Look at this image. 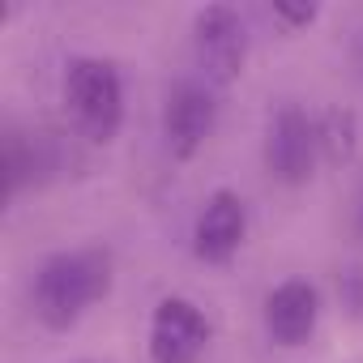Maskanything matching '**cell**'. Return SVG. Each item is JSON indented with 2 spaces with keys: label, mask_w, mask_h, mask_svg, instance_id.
Listing matches in <instances>:
<instances>
[{
  "label": "cell",
  "mask_w": 363,
  "mask_h": 363,
  "mask_svg": "<svg viewBox=\"0 0 363 363\" xmlns=\"http://www.w3.org/2000/svg\"><path fill=\"white\" fill-rule=\"evenodd\" d=\"M111 295V257L103 248H60L52 252L30 286V303L39 325L65 333L94 303Z\"/></svg>",
  "instance_id": "1"
},
{
  "label": "cell",
  "mask_w": 363,
  "mask_h": 363,
  "mask_svg": "<svg viewBox=\"0 0 363 363\" xmlns=\"http://www.w3.org/2000/svg\"><path fill=\"white\" fill-rule=\"evenodd\" d=\"M65 111L73 128L99 145L116 141L124 128V77L103 56H73L65 65Z\"/></svg>",
  "instance_id": "2"
},
{
  "label": "cell",
  "mask_w": 363,
  "mask_h": 363,
  "mask_svg": "<svg viewBox=\"0 0 363 363\" xmlns=\"http://www.w3.org/2000/svg\"><path fill=\"white\" fill-rule=\"evenodd\" d=\"M320 162V141H316V116L286 103L278 107V116L269 120L265 133V171L274 184L282 189H303L316 175Z\"/></svg>",
  "instance_id": "3"
},
{
  "label": "cell",
  "mask_w": 363,
  "mask_h": 363,
  "mask_svg": "<svg viewBox=\"0 0 363 363\" xmlns=\"http://www.w3.org/2000/svg\"><path fill=\"white\" fill-rule=\"evenodd\" d=\"M193 52H197V69L206 73V82L214 90L240 82V73L248 65V26H244L240 9L206 5L193 18Z\"/></svg>",
  "instance_id": "4"
},
{
  "label": "cell",
  "mask_w": 363,
  "mask_h": 363,
  "mask_svg": "<svg viewBox=\"0 0 363 363\" xmlns=\"http://www.w3.org/2000/svg\"><path fill=\"white\" fill-rule=\"evenodd\" d=\"M210 316L189 299V295H167L154 303L150 312V363H201V354L210 350Z\"/></svg>",
  "instance_id": "5"
},
{
  "label": "cell",
  "mask_w": 363,
  "mask_h": 363,
  "mask_svg": "<svg viewBox=\"0 0 363 363\" xmlns=\"http://www.w3.org/2000/svg\"><path fill=\"white\" fill-rule=\"evenodd\" d=\"M214 124H218V99H214L210 82H179L167 94L162 137H167L171 158H179V162L197 158L206 150V141L214 137Z\"/></svg>",
  "instance_id": "6"
},
{
  "label": "cell",
  "mask_w": 363,
  "mask_h": 363,
  "mask_svg": "<svg viewBox=\"0 0 363 363\" xmlns=\"http://www.w3.org/2000/svg\"><path fill=\"white\" fill-rule=\"evenodd\" d=\"M261 325L265 337L282 350H299L312 342L316 325H320V291L308 278H286L265 295L261 308Z\"/></svg>",
  "instance_id": "7"
},
{
  "label": "cell",
  "mask_w": 363,
  "mask_h": 363,
  "mask_svg": "<svg viewBox=\"0 0 363 363\" xmlns=\"http://www.w3.org/2000/svg\"><path fill=\"white\" fill-rule=\"evenodd\" d=\"M248 240V206L235 189H214L193 223V257L206 265H227Z\"/></svg>",
  "instance_id": "8"
},
{
  "label": "cell",
  "mask_w": 363,
  "mask_h": 363,
  "mask_svg": "<svg viewBox=\"0 0 363 363\" xmlns=\"http://www.w3.org/2000/svg\"><path fill=\"white\" fill-rule=\"evenodd\" d=\"M316 141H320V162H350L359 145V120L346 107H325L316 116Z\"/></svg>",
  "instance_id": "9"
},
{
  "label": "cell",
  "mask_w": 363,
  "mask_h": 363,
  "mask_svg": "<svg viewBox=\"0 0 363 363\" xmlns=\"http://www.w3.org/2000/svg\"><path fill=\"white\" fill-rule=\"evenodd\" d=\"M269 18L282 26V30H308L316 18H320V5H291V0H278V5H269Z\"/></svg>",
  "instance_id": "10"
},
{
  "label": "cell",
  "mask_w": 363,
  "mask_h": 363,
  "mask_svg": "<svg viewBox=\"0 0 363 363\" xmlns=\"http://www.w3.org/2000/svg\"><path fill=\"white\" fill-rule=\"evenodd\" d=\"M342 295H346V303H350L354 312H363V274H359V269H350V274L342 278Z\"/></svg>",
  "instance_id": "11"
},
{
  "label": "cell",
  "mask_w": 363,
  "mask_h": 363,
  "mask_svg": "<svg viewBox=\"0 0 363 363\" xmlns=\"http://www.w3.org/2000/svg\"><path fill=\"white\" fill-rule=\"evenodd\" d=\"M354 235L363 240V184H359V197H354Z\"/></svg>",
  "instance_id": "12"
},
{
  "label": "cell",
  "mask_w": 363,
  "mask_h": 363,
  "mask_svg": "<svg viewBox=\"0 0 363 363\" xmlns=\"http://www.w3.org/2000/svg\"><path fill=\"white\" fill-rule=\"evenodd\" d=\"M77 363H94V359H77Z\"/></svg>",
  "instance_id": "13"
}]
</instances>
